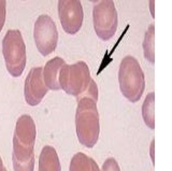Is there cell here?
Wrapping results in <instances>:
<instances>
[{
	"instance_id": "2",
	"label": "cell",
	"mask_w": 172,
	"mask_h": 171,
	"mask_svg": "<svg viewBox=\"0 0 172 171\" xmlns=\"http://www.w3.org/2000/svg\"><path fill=\"white\" fill-rule=\"evenodd\" d=\"M119 89L130 102H137L145 88V78L139 62L134 56H125L119 70Z\"/></svg>"
},
{
	"instance_id": "4",
	"label": "cell",
	"mask_w": 172,
	"mask_h": 171,
	"mask_svg": "<svg viewBox=\"0 0 172 171\" xmlns=\"http://www.w3.org/2000/svg\"><path fill=\"white\" fill-rule=\"evenodd\" d=\"M92 81L89 68L85 62H77L72 65L65 64L58 73L60 88L77 98L88 89Z\"/></svg>"
},
{
	"instance_id": "7",
	"label": "cell",
	"mask_w": 172,
	"mask_h": 171,
	"mask_svg": "<svg viewBox=\"0 0 172 171\" xmlns=\"http://www.w3.org/2000/svg\"><path fill=\"white\" fill-rule=\"evenodd\" d=\"M35 43L41 55L48 56L53 53L58 43V31L55 22L46 14L37 18L33 27Z\"/></svg>"
},
{
	"instance_id": "11",
	"label": "cell",
	"mask_w": 172,
	"mask_h": 171,
	"mask_svg": "<svg viewBox=\"0 0 172 171\" xmlns=\"http://www.w3.org/2000/svg\"><path fill=\"white\" fill-rule=\"evenodd\" d=\"M38 171H61L59 157L53 146L46 145L42 149L39 156Z\"/></svg>"
},
{
	"instance_id": "20",
	"label": "cell",
	"mask_w": 172,
	"mask_h": 171,
	"mask_svg": "<svg viewBox=\"0 0 172 171\" xmlns=\"http://www.w3.org/2000/svg\"><path fill=\"white\" fill-rule=\"evenodd\" d=\"M0 171H7L6 167L3 166V162H2V159H1V157H0Z\"/></svg>"
},
{
	"instance_id": "19",
	"label": "cell",
	"mask_w": 172,
	"mask_h": 171,
	"mask_svg": "<svg viewBox=\"0 0 172 171\" xmlns=\"http://www.w3.org/2000/svg\"><path fill=\"white\" fill-rule=\"evenodd\" d=\"M154 144H155V141L153 140L151 143V158H152V162L153 164L155 162V158H154Z\"/></svg>"
},
{
	"instance_id": "17",
	"label": "cell",
	"mask_w": 172,
	"mask_h": 171,
	"mask_svg": "<svg viewBox=\"0 0 172 171\" xmlns=\"http://www.w3.org/2000/svg\"><path fill=\"white\" fill-rule=\"evenodd\" d=\"M6 9L7 0H0V33L4 26V22H6Z\"/></svg>"
},
{
	"instance_id": "5",
	"label": "cell",
	"mask_w": 172,
	"mask_h": 171,
	"mask_svg": "<svg viewBox=\"0 0 172 171\" xmlns=\"http://www.w3.org/2000/svg\"><path fill=\"white\" fill-rule=\"evenodd\" d=\"M36 138L37 129L33 117L27 114L20 116L13 135L12 156L18 160H26L33 156Z\"/></svg>"
},
{
	"instance_id": "1",
	"label": "cell",
	"mask_w": 172,
	"mask_h": 171,
	"mask_svg": "<svg viewBox=\"0 0 172 171\" xmlns=\"http://www.w3.org/2000/svg\"><path fill=\"white\" fill-rule=\"evenodd\" d=\"M75 129L80 143L86 148H94L98 142L100 124L97 101L89 96L77 97Z\"/></svg>"
},
{
	"instance_id": "14",
	"label": "cell",
	"mask_w": 172,
	"mask_h": 171,
	"mask_svg": "<svg viewBox=\"0 0 172 171\" xmlns=\"http://www.w3.org/2000/svg\"><path fill=\"white\" fill-rule=\"evenodd\" d=\"M94 162L95 160L93 158L88 157L84 153L79 152L72 157L69 171H93Z\"/></svg>"
},
{
	"instance_id": "8",
	"label": "cell",
	"mask_w": 172,
	"mask_h": 171,
	"mask_svg": "<svg viewBox=\"0 0 172 171\" xmlns=\"http://www.w3.org/2000/svg\"><path fill=\"white\" fill-rule=\"evenodd\" d=\"M58 16L62 28L69 35H75L83 24L81 0H58Z\"/></svg>"
},
{
	"instance_id": "13",
	"label": "cell",
	"mask_w": 172,
	"mask_h": 171,
	"mask_svg": "<svg viewBox=\"0 0 172 171\" xmlns=\"http://www.w3.org/2000/svg\"><path fill=\"white\" fill-rule=\"evenodd\" d=\"M143 52L146 60L154 64L155 62V25L151 24L147 28L143 40Z\"/></svg>"
},
{
	"instance_id": "10",
	"label": "cell",
	"mask_w": 172,
	"mask_h": 171,
	"mask_svg": "<svg viewBox=\"0 0 172 171\" xmlns=\"http://www.w3.org/2000/svg\"><path fill=\"white\" fill-rule=\"evenodd\" d=\"M66 62L60 57H54L45 64L44 68H42V78L45 83V86L52 91H59L60 86L58 83V73Z\"/></svg>"
},
{
	"instance_id": "16",
	"label": "cell",
	"mask_w": 172,
	"mask_h": 171,
	"mask_svg": "<svg viewBox=\"0 0 172 171\" xmlns=\"http://www.w3.org/2000/svg\"><path fill=\"white\" fill-rule=\"evenodd\" d=\"M101 171H121V168H119L117 162L114 158L110 157L103 162Z\"/></svg>"
},
{
	"instance_id": "3",
	"label": "cell",
	"mask_w": 172,
	"mask_h": 171,
	"mask_svg": "<svg viewBox=\"0 0 172 171\" xmlns=\"http://www.w3.org/2000/svg\"><path fill=\"white\" fill-rule=\"evenodd\" d=\"M2 55L7 70L12 77H21L26 66V45L21 31L9 29L2 40Z\"/></svg>"
},
{
	"instance_id": "22",
	"label": "cell",
	"mask_w": 172,
	"mask_h": 171,
	"mask_svg": "<svg viewBox=\"0 0 172 171\" xmlns=\"http://www.w3.org/2000/svg\"><path fill=\"white\" fill-rule=\"evenodd\" d=\"M89 1H90V2H98V1H99V0H89Z\"/></svg>"
},
{
	"instance_id": "9",
	"label": "cell",
	"mask_w": 172,
	"mask_h": 171,
	"mask_svg": "<svg viewBox=\"0 0 172 171\" xmlns=\"http://www.w3.org/2000/svg\"><path fill=\"white\" fill-rule=\"evenodd\" d=\"M48 91V88L42 78V67H33L25 79L24 96L26 102L31 107L38 106Z\"/></svg>"
},
{
	"instance_id": "21",
	"label": "cell",
	"mask_w": 172,
	"mask_h": 171,
	"mask_svg": "<svg viewBox=\"0 0 172 171\" xmlns=\"http://www.w3.org/2000/svg\"><path fill=\"white\" fill-rule=\"evenodd\" d=\"M93 171H100V169H99L98 165H97V162H94V165H93Z\"/></svg>"
},
{
	"instance_id": "12",
	"label": "cell",
	"mask_w": 172,
	"mask_h": 171,
	"mask_svg": "<svg viewBox=\"0 0 172 171\" xmlns=\"http://www.w3.org/2000/svg\"><path fill=\"white\" fill-rule=\"evenodd\" d=\"M143 121L150 129L155 128V94L150 93L145 97L142 106Z\"/></svg>"
},
{
	"instance_id": "18",
	"label": "cell",
	"mask_w": 172,
	"mask_h": 171,
	"mask_svg": "<svg viewBox=\"0 0 172 171\" xmlns=\"http://www.w3.org/2000/svg\"><path fill=\"white\" fill-rule=\"evenodd\" d=\"M155 0H150V10H151V14L152 17L155 16V6H154Z\"/></svg>"
},
{
	"instance_id": "6",
	"label": "cell",
	"mask_w": 172,
	"mask_h": 171,
	"mask_svg": "<svg viewBox=\"0 0 172 171\" xmlns=\"http://www.w3.org/2000/svg\"><path fill=\"white\" fill-rule=\"evenodd\" d=\"M93 22L96 35L108 41L117 30V11L113 0H99L93 8Z\"/></svg>"
},
{
	"instance_id": "15",
	"label": "cell",
	"mask_w": 172,
	"mask_h": 171,
	"mask_svg": "<svg viewBox=\"0 0 172 171\" xmlns=\"http://www.w3.org/2000/svg\"><path fill=\"white\" fill-rule=\"evenodd\" d=\"M14 171H33L35 169V154L26 160H18L12 156Z\"/></svg>"
}]
</instances>
